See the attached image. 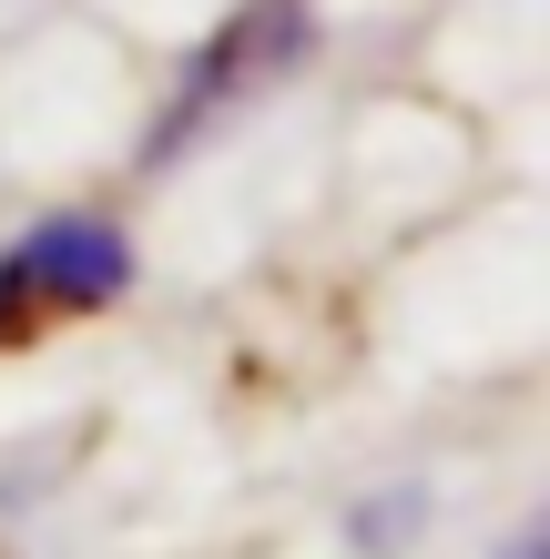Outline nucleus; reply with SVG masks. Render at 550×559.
Masks as SVG:
<instances>
[{"label":"nucleus","mask_w":550,"mask_h":559,"mask_svg":"<svg viewBox=\"0 0 550 559\" xmlns=\"http://www.w3.org/2000/svg\"><path fill=\"white\" fill-rule=\"evenodd\" d=\"M500 559H550V549H540V530H520V539H510Z\"/></svg>","instance_id":"obj_3"},{"label":"nucleus","mask_w":550,"mask_h":559,"mask_svg":"<svg viewBox=\"0 0 550 559\" xmlns=\"http://www.w3.org/2000/svg\"><path fill=\"white\" fill-rule=\"evenodd\" d=\"M133 235L113 214H42L31 235L0 245V356L51 336V325H82L133 295Z\"/></svg>","instance_id":"obj_1"},{"label":"nucleus","mask_w":550,"mask_h":559,"mask_svg":"<svg viewBox=\"0 0 550 559\" xmlns=\"http://www.w3.org/2000/svg\"><path fill=\"white\" fill-rule=\"evenodd\" d=\"M306 51H316V11H306V0H245V11L184 61V82L164 92V122H153L143 163H174V153H194L204 133H224L235 112H255Z\"/></svg>","instance_id":"obj_2"}]
</instances>
